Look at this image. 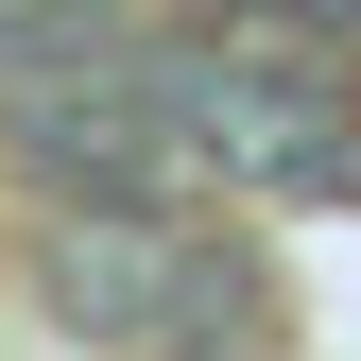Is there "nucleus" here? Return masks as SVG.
I'll list each match as a JSON object with an SVG mask.
<instances>
[{
	"label": "nucleus",
	"mask_w": 361,
	"mask_h": 361,
	"mask_svg": "<svg viewBox=\"0 0 361 361\" xmlns=\"http://www.w3.org/2000/svg\"><path fill=\"white\" fill-rule=\"evenodd\" d=\"M172 52H190V35H172ZM172 52H155V69L0 86V138H18L35 207H69V190H190V172H207V138H190V86H172Z\"/></svg>",
	"instance_id": "nucleus-2"
},
{
	"label": "nucleus",
	"mask_w": 361,
	"mask_h": 361,
	"mask_svg": "<svg viewBox=\"0 0 361 361\" xmlns=\"http://www.w3.org/2000/svg\"><path fill=\"white\" fill-rule=\"evenodd\" d=\"M172 86H190V138H207L224 190H310V207H344V190H361V86L224 69V52H172Z\"/></svg>",
	"instance_id": "nucleus-3"
},
{
	"label": "nucleus",
	"mask_w": 361,
	"mask_h": 361,
	"mask_svg": "<svg viewBox=\"0 0 361 361\" xmlns=\"http://www.w3.org/2000/svg\"><path fill=\"white\" fill-rule=\"evenodd\" d=\"M190 52H224V69H293V86H361V0H207Z\"/></svg>",
	"instance_id": "nucleus-5"
},
{
	"label": "nucleus",
	"mask_w": 361,
	"mask_h": 361,
	"mask_svg": "<svg viewBox=\"0 0 361 361\" xmlns=\"http://www.w3.org/2000/svg\"><path fill=\"white\" fill-rule=\"evenodd\" d=\"M155 0H0V86H69V69H155Z\"/></svg>",
	"instance_id": "nucleus-4"
},
{
	"label": "nucleus",
	"mask_w": 361,
	"mask_h": 361,
	"mask_svg": "<svg viewBox=\"0 0 361 361\" xmlns=\"http://www.w3.org/2000/svg\"><path fill=\"white\" fill-rule=\"evenodd\" d=\"M190 361H276V327H241V344H190Z\"/></svg>",
	"instance_id": "nucleus-6"
},
{
	"label": "nucleus",
	"mask_w": 361,
	"mask_h": 361,
	"mask_svg": "<svg viewBox=\"0 0 361 361\" xmlns=\"http://www.w3.org/2000/svg\"><path fill=\"white\" fill-rule=\"evenodd\" d=\"M35 293H52V327L104 344V361H190V344L276 327L258 258L207 241L190 190H69V207H35Z\"/></svg>",
	"instance_id": "nucleus-1"
}]
</instances>
